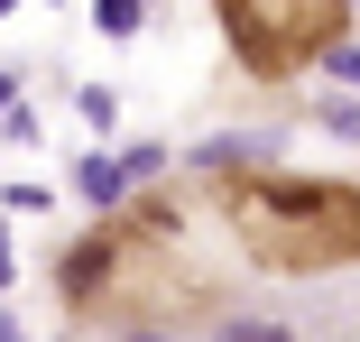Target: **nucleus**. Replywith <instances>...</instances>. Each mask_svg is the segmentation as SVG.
I'll list each match as a JSON object with an SVG mask.
<instances>
[{
  "label": "nucleus",
  "instance_id": "nucleus-1",
  "mask_svg": "<svg viewBox=\"0 0 360 342\" xmlns=\"http://www.w3.org/2000/svg\"><path fill=\"white\" fill-rule=\"evenodd\" d=\"M56 305L75 324L129 333V324H194V315L222 305V287H212V268L185 250L176 194H139L120 213H102L56 259Z\"/></svg>",
  "mask_w": 360,
  "mask_h": 342
},
{
  "label": "nucleus",
  "instance_id": "nucleus-2",
  "mask_svg": "<svg viewBox=\"0 0 360 342\" xmlns=\"http://www.w3.org/2000/svg\"><path fill=\"white\" fill-rule=\"evenodd\" d=\"M212 213L231 250L277 278H323L360 268V185L351 176H277V167H222L212 176Z\"/></svg>",
  "mask_w": 360,
  "mask_h": 342
},
{
  "label": "nucleus",
  "instance_id": "nucleus-3",
  "mask_svg": "<svg viewBox=\"0 0 360 342\" xmlns=\"http://www.w3.org/2000/svg\"><path fill=\"white\" fill-rule=\"evenodd\" d=\"M222 46L240 56L250 84H296L351 37V0H222Z\"/></svg>",
  "mask_w": 360,
  "mask_h": 342
}]
</instances>
